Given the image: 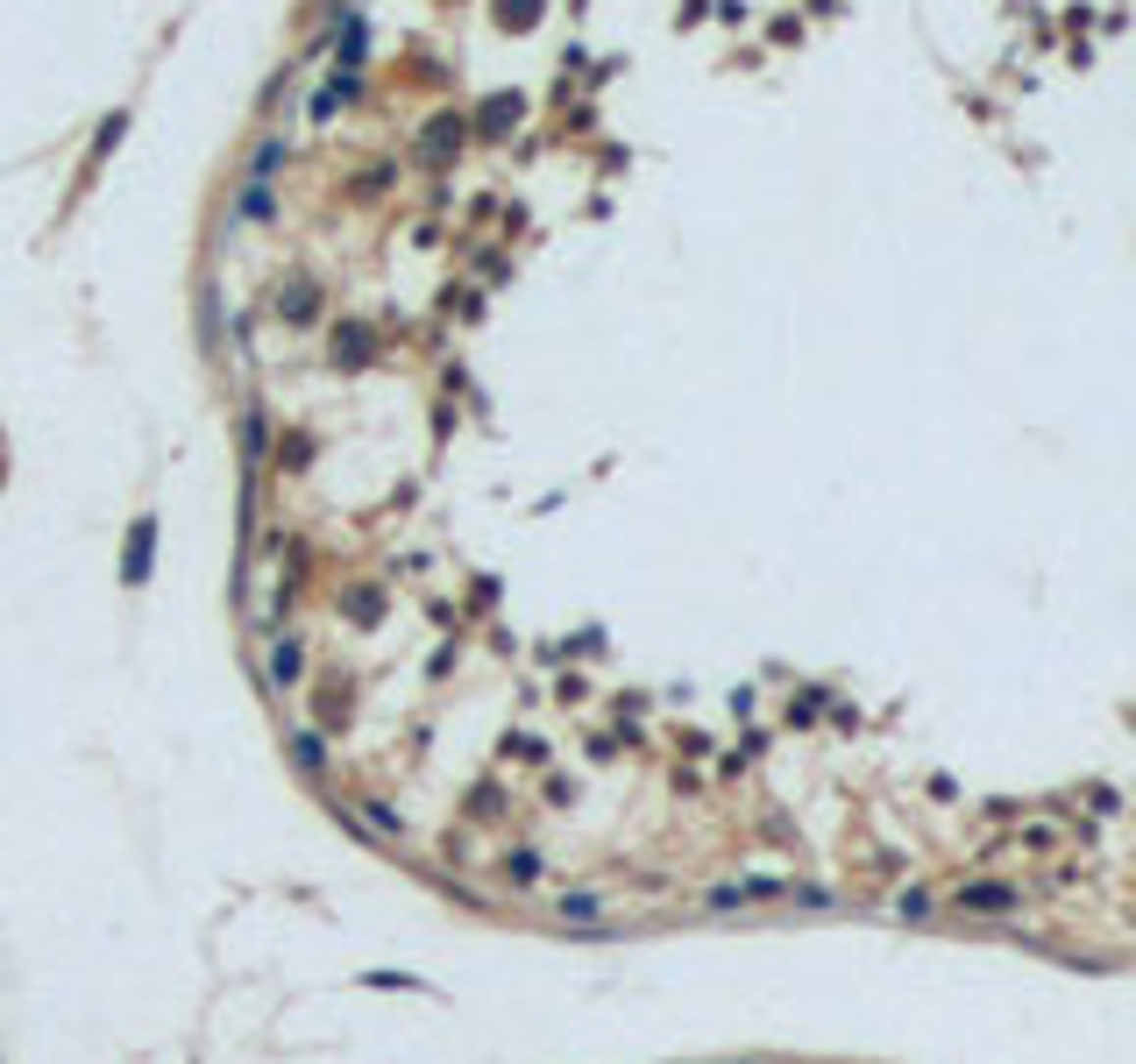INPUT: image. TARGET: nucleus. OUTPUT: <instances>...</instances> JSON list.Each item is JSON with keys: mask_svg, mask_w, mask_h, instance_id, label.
<instances>
[{"mask_svg": "<svg viewBox=\"0 0 1136 1064\" xmlns=\"http://www.w3.org/2000/svg\"><path fill=\"white\" fill-rule=\"evenodd\" d=\"M149 554H157V519H135L129 554H122V583H149Z\"/></svg>", "mask_w": 1136, "mask_h": 1064, "instance_id": "1", "label": "nucleus"}, {"mask_svg": "<svg viewBox=\"0 0 1136 1064\" xmlns=\"http://www.w3.org/2000/svg\"><path fill=\"white\" fill-rule=\"evenodd\" d=\"M455 142H462L455 114H440V128H427V157H455Z\"/></svg>", "mask_w": 1136, "mask_h": 1064, "instance_id": "2", "label": "nucleus"}, {"mask_svg": "<svg viewBox=\"0 0 1136 1064\" xmlns=\"http://www.w3.org/2000/svg\"><path fill=\"white\" fill-rule=\"evenodd\" d=\"M271 682H278V688H291V682H298V646H291V638L271 653Z\"/></svg>", "mask_w": 1136, "mask_h": 1064, "instance_id": "3", "label": "nucleus"}, {"mask_svg": "<svg viewBox=\"0 0 1136 1064\" xmlns=\"http://www.w3.org/2000/svg\"><path fill=\"white\" fill-rule=\"evenodd\" d=\"M512 114H519V100H512V93H504V100H497V107H484V128H491V135H504V128H512Z\"/></svg>", "mask_w": 1136, "mask_h": 1064, "instance_id": "4", "label": "nucleus"}, {"mask_svg": "<svg viewBox=\"0 0 1136 1064\" xmlns=\"http://www.w3.org/2000/svg\"><path fill=\"white\" fill-rule=\"evenodd\" d=\"M363 341H370V333H363V327H341V362H363V355H370V348H363Z\"/></svg>", "mask_w": 1136, "mask_h": 1064, "instance_id": "5", "label": "nucleus"}, {"mask_svg": "<svg viewBox=\"0 0 1136 1064\" xmlns=\"http://www.w3.org/2000/svg\"><path fill=\"white\" fill-rule=\"evenodd\" d=\"M122 128H129V114H114V121H107V128H100V142H93V157H107V149H114V142H122Z\"/></svg>", "mask_w": 1136, "mask_h": 1064, "instance_id": "6", "label": "nucleus"}, {"mask_svg": "<svg viewBox=\"0 0 1136 1064\" xmlns=\"http://www.w3.org/2000/svg\"><path fill=\"white\" fill-rule=\"evenodd\" d=\"M284 320H313V298H306V284H291V298H284Z\"/></svg>", "mask_w": 1136, "mask_h": 1064, "instance_id": "7", "label": "nucleus"}, {"mask_svg": "<svg viewBox=\"0 0 1136 1064\" xmlns=\"http://www.w3.org/2000/svg\"><path fill=\"white\" fill-rule=\"evenodd\" d=\"M561 916H568V923H590V916H596V901H590V894H568V901H561Z\"/></svg>", "mask_w": 1136, "mask_h": 1064, "instance_id": "8", "label": "nucleus"}, {"mask_svg": "<svg viewBox=\"0 0 1136 1064\" xmlns=\"http://www.w3.org/2000/svg\"><path fill=\"white\" fill-rule=\"evenodd\" d=\"M242 213H271V185H263V177H256L249 192H242Z\"/></svg>", "mask_w": 1136, "mask_h": 1064, "instance_id": "9", "label": "nucleus"}, {"mask_svg": "<svg viewBox=\"0 0 1136 1064\" xmlns=\"http://www.w3.org/2000/svg\"><path fill=\"white\" fill-rule=\"evenodd\" d=\"M291 745H298V759H306V767H320V759H327V745H320L313 732H306V738H291Z\"/></svg>", "mask_w": 1136, "mask_h": 1064, "instance_id": "10", "label": "nucleus"}]
</instances>
